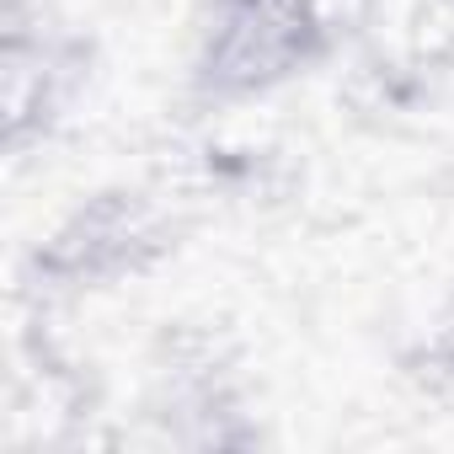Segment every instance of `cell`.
<instances>
[{
    "instance_id": "cell-1",
    "label": "cell",
    "mask_w": 454,
    "mask_h": 454,
    "mask_svg": "<svg viewBox=\"0 0 454 454\" xmlns=\"http://www.w3.org/2000/svg\"><path fill=\"white\" fill-rule=\"evenodd\" d=\"M310 33H316L310 0H231L208 65L231 86H262L300 59Z\"/></svg>"
}]
</instances>
